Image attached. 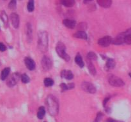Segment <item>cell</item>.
Listing matches in <instances>:
<instances>
[{
    "mask_svg": "<svg viewBox=\"0 0 131 122\" xmlns=\"http://www.w3.org/2000/svg\"><path fill=\"white\" fill-rule=\"evenodd\" d=\"M46 104L49 114L52 116H56L58 112V103L56 98L52 95H49L46 99Z\"/></svg>",
    "mask_w": 131,
    "mask_h": 122,
    "instance_id": "obj_1",
    "label": "cell"
},
{
    "mask_svg": "<svg viewBox=\"0 0 131 122\" xmlns=\"http://www.w3.org/2000/svg\"><path fill=\"white\" fill-rule=\"evenodd\" d=\"M39 47L42 51H46L48 45V36L46 32H42L39 35Z\"/></svg>",
    "mask_w": 131,
    "mask_h": 122,
    "instance_id": "obj_2",
    "label": "cell"
},
{
    "mask_svg": "<svg viewBox=\"0 0 131 122\" xmlns=\"http://www.w3.org/2000/svg\"><path fill=\"white\" fill-rule=\"evenodd\" d=\"M65 49V46L64 45V44L63 43H62V42H59V43L57 44V46H56V52H57V53L58 54V55H59L61 58L64 59L65 61H68L70 60V57L69 55L66 53Z\"/></svg>",
    "mask_w": 131,
    "mask_h": 122,
    "instance_id": "obj_3",
    "label": "cell"
},
{
    "mask_svg": "<svg viewBox=\"0 0 131 122\" xmlns=\"http://www.w3.org/2000/svg\"><path fill=\"white\" fill-rule=\"evenodd\" d=\"M129 34H131V29L125 30V32H122L119 35H118L114 39L112 40V43L114 44V45H117L123 44V43H125V37Z\"/></svg>",
    "mask_w": 131,
    "mask_h": 122,
    "instance_id": "obj_4",
    "label": "cell"
},
{
    "mask_svg": "<svg viewBox=\"0 0 131 122\" xmlns=\"http://www.w3.org/2000/svg\"><path fill=\"white\" fill-rule=\"evenodd\" d=\"M108 81L111 85L115 87H121L124 85V82L123 80L114 75H111L108 78Z\"/></svg>",
    "mask_w": 131,
    "mask_h": 122,
    "instance_id": "obj_5",
    "label": "cell"
},
{
    "mask_svg": "<svg viewBox=\"0 0 131 122\" xmlns=\"http://www.w3.org/2000/svg\"><path fill=\"white\" fill-rule=\"evenodd\" d=\"M20 79V75L19 73H14L8 78L7 81H6V85L9 87H12L17 83L19 80Z\"/></svg>",
    "mask_w": 131,
    "mask_h": 122,
    "instance_id": "obj_6",
    "label": "cell"
},
{
    "mask_svg": "<svg viewBox=\"0 0 131 122\" xmlns=\"http://www.w3.org/2000/svg\"><path fill=\"white\" fill-rule=\"evenodd\" d=\"M81 88L84 91L90 93H94L96 92V88L92 83L90 82L84 81L81 84Z\"/></svg>",
    "mask_w": 131,
    "mask_h": 122,
    "instance_id": "obj_7",
    "label": "cell"
},
{
    "mask_svg": "<svg viewBox=\"0 0 131 122\" xmlns=\"http://www.w3.org/2000/svg\"><path fill=\"white\" fill-rule=\"evenodd\" d=\"M42 66L45 71L50 70L52 67V61L49 57L44 56L42 59Z\"/></svg>",
    "mask_w": 131,
    "mask_h": 122,
    "instance_id": "obj_8",
    "label": "cell"
},
{
    "mask_svg": "<svg viewBox=\"0 0 131 122\" xmlns=\"http://www.w3.org/2000/svg\"><path fill=\"white\" fill-rule=\"evenodd\" d=\"M112 40L113 39L110 36H104L98 40V44L101 46L107 47L110 44L112 43Z\"/></svg>",
    "mask_w": 131,
    "mask_h": 122,
    "instance_id": "obj_9",
    "label": "cell"
},
{
    "mask_svg": "<svg viewBox=\"0 0 131 122\" xmlns=\"http://www.w3.org/2000/svg\"><path fill=\"white\" fill-rule=\"evenodd\" d=\"M10 20L12 22L13 26L15 28H18L19 25V15L16 13H12L10 15Z\"/></svg>",
    "mask_w": 131,
    "mask_h": 122,
    "instance_id": "obj_10",
    "label": "cell"
},
{
    "mask_svg": "<svg viewBox=\"0 0 131 122\" xmlns=\"http://www.w3.org/2000/svg\"><path fill=\"white\" fill-rule=\"evenodd\" d=\"M24 63L26 67L29 70H34L35 68V63L33 59L29 57H26L24 59Z\"/></svg>",
    "mask_w": 131,
    "mask_h": 122,
    "instance_id": "obj_11",
    "label": "cell"
},
{
    "mask_svg": "<svg viewBox=\"0 0 131 122\" xmlns=\"http://www.w3.org/2000/svg\"><path fill=\"white\" fill-rule=\"evenodd\" d=\"M63 24L65 27L69 29H74L75 27V21L70 19H65L63 21Z\"/></svg>",
    "mask_w": 131,
    "mask_h": 122,
    "instance_id": "obj_12",
    "label": "cell"
},
{
    "mask_svg": "<svg viewBox=\"0 0 131 122\" xmlns=\"http://www.w3.org/2000/svg\"><path fill=\"white\" fill-rule=\"evenodd\" d=\"M97 3L100 6L108 8L111 5L112 0H97Z\"/></svg>",
    "mask_w": 131,
    "mask_h": 122,
    "instance_id": "obj_13",
    "label": "cell"
},
{
    "mask_svg": "<svg viewBox=\"0 0 131 122\" xmlns=\"http://www.w3.org/2000/svg\"><path fill=\"white\" fill-rule=\"evenodd\" d=\"M62 75L64 78H65L68 80H71L73 79L74 74L73 73L69 70H64L61 73Z\"/></svg>",
    "mask_w": 131,
    "mask_h": 122,
    "instance_id": "obj_14",
    "label": "cell"
},
{
    "mask_svg": "<svg viewBox=\"0 0 131 122\" xmlns=\"http://www.w3.org/2000/svg\"><path fill=\"white\" fill-rule=\"evenodd\" d=\"M87 63H88V68L90 74L95 76V74H96V69H95V66L93 64V63L91 62V61L88 60V59Z\"/></svg>",
    "mask_w": 131,
    "mask_h": 122,
    "instance_id": "obj_15",
    "label": "cell"
},
{
    "mask_svg": "<svg viewBox=\"0 0 131 122\" xmlns=\"http://www.w3.org/2000/svg\"><path fill=\"white\" fill-rule=\"evenodd\" d=\"M74 36L75 38L83 39V40H86L87 39V34L85 31H77L74 34Z\"/></svg>",
    "mask_w": 131,
    "mask_h": 122,
    "instance_id": "obj_16",
    "label": "cell"
},
{
    "mask_svg": "<svg viewBox=\"0 0 131 122\" xmlns=\"http://www.w3.org/2000/svg\"><path fill=\"white\" fill-rule=\"evenodd\" d=\"M10 69L9 68V67H6V68H5L2 71L1 74V80H6V78H7V77L8 76V74L10 73Z\"/></svg>",
    "mask_w": 131,
    "mask_h": 122,
    "instance_id": "obj_17",
    "label": "cell"
},
{
    "mask_svg": "<svg viewBox=\"0 0 131 122\" xmlns=\"http://www.w3.org/2000/svg\"><path fill=\"white\" fill-rule=\"evenodd\" d=\"M75 63H76V64H77L79 67H84L85 64H84V62H83L82 57H81V56L79 55V53L77 54V55L75 56Z\"/></svg>",
    "mask_w": 131,
    "mask_h": 122,
    "instance_id": "obj_18",
    "label": "cell"
},
{
    "mask_svg": "<svg viewBox=\"0 0 131 122\" xmlns=\"http://www.w3.org/2000/svg\"><path fill=\"white\" fill-rule=\"evenodd\" d=\"M46 114V110H45L44 107L41 106L39 107V110H38V112H37V117L39 119H42L45 116Z\"/></svg>",
    "mask_w": 131,
    "mask_h": 122,
    "instance_id": "obj_19",
    "label": "cell"
},
{
    "mask_svg": "<svg viewBox=\"0 0 131 122\" xmlns=\"http://www.w3.org/2000/svg\"><path fill=\"white\" fill-rule=\"evenodd\" d=\"M61 2L62 5H63L66 7H72L75 3L74 0H61Z\"/></svg>",
    "mask_w": 131,
    "mask_h": 122,
    "instance_id": "obj_20",
    "label": "cell"
},
{
    "mask_svg": "<svg viewBox=\"0 0 131 122\" xmlns=\"http://www.w3.org/2000/svg\"><path fill=\"white\" fill-rule=\"evenodd\" d=\"M115 66V62L114 61V59H109L106 62V67L108 69H113Z\"/></svg>",
    "mask_w": 131,
    "mask_h": 122,
    "instance_id": "obj_21",
    "label": "cell"
},
{
    "mask_svg": "<svg viewBox=\"0 0 131 122\" xmlns=\"http://www.w3.org/2000/svg\"><path fill=\"white\" fill-rule=\"evenodd\" d=\"M0 18L2 20L5 25H8V17L6 15V13L4 11H0Z\"/></svg>",
    "mask_w": 131,
    "mask_h": 122,
    "instance_id": "obj_22",
    "label": "cell"
},
{
    "mask_svg": "<svg viewBox=\"0 0 131 122\" xmlns=\"http://www.w3.org/2000/svg\"><path fill=\"white\" fill-rule=\"evenodd\" d=\"M44 85L46 86H47V87H49V86H51L53 85V84H54V81H53L51 78H45L44 81Z\"/></svg>",
    "mask_w": 131,
    "mask_h": 122,
    "instance_id": "obj_23",
    "label": "cell"
},
{
    "mask_svg": "<svg viewBox=\"0 0 131 122\" xmlns=\"http://www.w3.org/2000/svg\"><path fill=\"white\" fill-rule=\"evenodd\" d=\"M28 10L29 12H31L34 10L35 6H34V0H29L28 3Z\"/></svg>",
    "mask_w": 131,
    "mask_h": 122,
    "instance_id": "obj_24",
    "label": "cell"
},
{
    "mask_svg": "<svg viewBox=\"0 0 131 122\" xmlns=\"http://www.w3.org/2000/svg\"><path fill=\"white\" fill-rule=\"evenodd\" d=\"M87 59L90 60V61H95L97 59V57L96 54L94 53V52H92V51H90L88 53L87 55Z\"/></svg>",
    "mask_w": 131,
    "mask_h": 122,
    "instance_id": "obj_25",
    "label": "cell"
},
{
    "mask_svg": "<svg viewBox=\"0 0 131 122\" xmlns=\"http://www.w3.org/2000/svg\"><path fill=\"white\" fill-rule=\"evenodd\" d=\"M17 2H16V0H11L10 2L8 4V8H10V10H14L16 8V6H17Z\"/></svg>",
    "mask_w": 131,
    "mask_h": 122,
    "instance_id": "obj_26",
    "label": "cell"
},
{
    "mask_svg": "<svg viewBox=\"0 0 131 122\" xmlns=\"http://www.w3.org/2000/svg\"><path fill=\"white\" fill-rule=\"evenodd\" d=\"M21 81L24 83H28L30 81L29 76L26 74H23L21 76Z\"/></svg>",
    "mask_w": 131,
    "mask_h": 122,
    "instance_id": "obj_27",
    "label": "cell"
},
{
    "mask_svg": "<svg viewBox=\"0 0 131 122\" xmlns=\"http://www.w3.org/2000/svg\"><path fill=\"white\" fill-rule=\"evenodd\" d=\"M86 24H85V23H80V24L78 25V27H77L78 30H79V31H84V30L86 29Z\"/></svg>",
    "mask_w": 131,
    "mask_h": 122,
    "instance_id": "obj_28",
    "label": "cell"
},
{
    "mask_svg": "<svg viewBox=\"0 0 131 122\" xmlns=\"http://www.w3.org/2000/svg\"><path fill=\"white\" fill-rule=\"evenodd\" d=\"M125 43L128 45H131V34H129L125 37Z\"/></svg>",
    "mask_w": 131,
    "mask_h": 122,
    "instance_id": "obj_29",
    "label": "cell"
},
{
    "mask_svg": "<svg viewBox=\"0 0 131 122\" xmlns=\"http://www.w3.org/2000/svg\"><path fill=\"white\" fill-rule=\"evenodd\" d=\"M60 87H61V88L62 89V91H65V90H68V85L65 83L61 84V85H60Z\"/></svg>",
    "mask_w": 131,
    "mask_h": 122,
    "instance_id": "obj_30",
    "label": "cell"
},
{
    "mask_svg": "<svg viewBox=\"0 0 131 122\" xmlns=\"http://www.w3.org/2000/svg\"><path fill=\"white\" fill-rule=\"evenodd\" d=\"M6 50V46L4 44L2 43H0V51H5Z\"/></svg>",
    "mask_w": 131,
    "mask_h": 122,
    "instance_id": "obj_31",
    "label": "cell"
},
{
    "mask_svg": "<svg viewBox=\"0 0 131 122\" xmlns=\"http://www.w3.org/2000/svg\"><path fill=\"white\" fill-rule=\"evenodd\" d=\"M102 114H101V113H100V112H99V113L97 114V116L96 121H95V122H99L100 119H101V118H102Z\"/></svg>",
    "mask_w": 131,
    "mask_h": 122,
    "instance_id": "obj_32",
    "label": "cell"
},
{
    "mask_svg": "<svg viewBox=\"0 0 131 122\" xmlns=\"http://www.w3.org/2000/svg\"><path fill=\"white\" fill-rule=\"evenodd\" d=\"M68 90L69 89H72V88H73L74 87V85L73 83H69L68 84Z\"/></svg>",
    "mask_w": 131,
    "mask_h": 122,
    "instance_id": "obj_33",
    "label": "cell"
},
{
    "mask_svg": "<svg viewBox=\"0 0 131 122\" xmlns=\"http://www.w3.org/2000/svg\"><path fill=\"white\" fill-rule=\"evenodd\" d=\"M107 122H120V121H116V120H113V119H108L107 120Z\"/></svg>",
    "mask_w": 131,
    "mask_h": 122,
    "instance_id": "obj_34",
    "label": "cell"
},
{
    "mask_svg": "<svg viewBox=\"0 0 131 122\" xmlns=\"http://www.w3.org/2000/svg\"><path fill=\"white\" fill-rule=\"evenodd\" d=\"M92 1V0H85V2H88V1Z\"/></svg>",
    "mask_w": 131,
    "mask_h": 122,
    "instance_id": "obj_35",
    "label": "cell"
},
{
    "mask_svg": "<svg viewBox=\"0 0 131 122\" xmlns=\"http://www.w3.org/2000/svg\"><path fill=\"white\" fill-rule=\"evenodd\" d=\"M129 75H130V76H131V73H130V74H129Z\"/></svg>",
    "mask_w": 131,
    "mask_h": 122,
    "instance_id": "obj_36",
    "label": "cell"
}]
</instances>
